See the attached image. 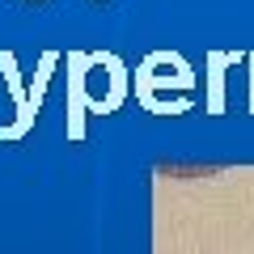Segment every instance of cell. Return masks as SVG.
I'll use <instances>...</instances> for the list:
<instances>
[{"label":"cell","instance_id":"1","mask_svg":"<svg viewBox=\"0 0 254 254\" xmlns=\"http://www.w3.org/2000/svg\"><path fill=\"white\" fill-rule=\"evenodd\" d=\"M55 64H60V55H55V51H43V60H38V76H34V89H30L26 110H21V115L13 119L9 127H0V140H21L30 127H34L38 106H43V93H47V81H51V72H55Z\"/></svg>","mask_w":254,"mask_h":254},{"label":"cell","instance_id":"2","mask_svg":"<svg viewBox=\"0 0 254 254\" xmlns=\"http://www.w3.org/2000/svg\"><path fill=\"white\" fill-rule=\"evenodd\" d=\"M85 64L89 51H68V140H85Z\"/></svg>","mask_w":254,"mask_h":254},{"label":"cell","instance_id":"3","mask_svg":"<svg viewBox=\"0 0 254 254\" xmlns=\"http://www.w3.org/2000/svg\"><path fill=\"white\" fill-rule=\"evenodd\" d=\"M237 51H208V110L220 115L225 110V68L237 64Z\"/></svg>","mask_w":254,"mask_h":254},{"label":"cell","instance_id":"4","mask_svg":"<svg viewBox=\"0 0 254 254\" xmlns=\"http://www.w3.org/2000/svg\"><path fill=\"white\" fill-rule=\"evenodd\" d=\"M0 68H4V76H9L13 106H17V115H21L26 102H30V89H26V81H21V72H17V55H13V51H0Z\"/></svg>","mask_w":254,"mask_h":254},{"label":"cell","instance_id":"5","mask_svg":"<svg viewBox=\"0 0 254 254\" xmlns=\"http://www.w3.org/2000/svg\"><path fill=\"white\" fill-rule=\"evenodd\" d=\"M250 110H254V55H250Z\"/></svg>","mask_w":254,"mask_h":254}]
</instances>
